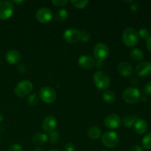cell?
<instances>
[{"instance_id": "obj_39", "label": "cell", "mask_w": 151, "mask_h": 151, "mask_svg": "<svg viewBox=\"0 0 151 151\" xmlns=\"http://www.w3.org/2000/svg\"><path fill=\"white\" fill-rule=\"evenodd\" d=\"M3 119H4V116H3L2 114L0 113V122H2Z\"/></svg>"}, {"instance_id": "obj_3", "label": "cell", "mask_w": 151, "mask_h": 151, "mask_svg": "<svg viewBox=\"0 0 151 151\" xmlns=\"http://www.w3.org/2000/svg\"><path fill=\"white\" fill-rule=\"evenodd\" d=\"M124 101L129 104H135L141 99V93L139 90L134 87L126 88L122 94Z\"/></svg>"}, {"instance_id": "obj_41", "label": "cell", "mask_w": 151, "mask_h": 151, "mask_svg": "<svg viewBox=\"0 0 151 151\" xmlns=\"http://www.w3.org/2000/svg\"><path fill=\"white\" fill-rule=\"evenodd\" d=\"M103 151H109V150H103Z\"/></svg>"}, {"instance_id": "obj_23", "label": "cell", "mask_w": 151, "mask_h": 151, "mask_svg": "<svg viewBox=\"0 0 151 151\" xmlns=\"http://www.w3.org/2000/svg\"><path fill=\"white\" fill-rule=\"evenodd\" d=\"M68 16H69V14H68L67 10H65V9H60V10H58L55 18L56 20L61 22V21L66 20L67 19Z\"/></svg>"}, {"instance_id": "obj_10", "label": "cell", "mask_w": 151, "mask_h": 151, "mask_svg": "<svg viewBox=\"0 0 151 151\" xmlns=\"http://www.w3.org/2000/svg\"><path fill=\"white\" fill-rule=\"evenodd\" d=\"M122 123L120 116L115 114L108 115L104 120L105 126L111 130H114L119 128Z\"/></svg>"}, {"instance_id": "obj_13", "label": "cell", "mask_w": 151, "mask_h": 151, "mask_svg": "<svg viewBox=\"0 0 151 151\" xmlns=\"http://www.w3.org/2000/svg\"><path fill=\"white\" fill-rule=\"evenodd\" d=\"M57 127V120L53 116H47L42 122V128L47 133H52Z\"/></svg>"}, {"instance_id": "obj_14", "label": "cell", "mask_w": 151, "mask_h": 151, "mask_svg": "<svg viewBox=\"0 0 151 151\" xmlns=\"http://www.w3.org/2000/svg\"><path fill=\"white\" fill-rule=\"evenodd\" d=\"M95 63L94 59L90 55H82L78 59V65L84 69H91Z\"/></svg>"}, {"instance_id": "obj_24", "label": "cell", "mask_w": 151, "mask_h": 151, "mask_svg": "<svg viewBox=\"0 0 151 151\" xmlns=\"http://www.w3.org/2000/svg\"><path fill=\"white\" fill-rule=\"evenodd\" d=\"M142 143L145 148L147 150H151V132L143 137Z\"/></svg>"}, {"instance_id": "obj_19", "label": "cell", "mask_w": 151, "mask_h": 151, "mask_svg": "<svg viewBox=\"0 0 151 151\" xmlns=\"http://www.w3.org/2000/svg\"><path fill=\"white\" fill-rule=\"evenodd\" d=\"M103 98L106 103L109 104L114 103L116 100V94L111 90H106L103 94Z\"/></svg>"}, {"instance_id": "obj_6", "label": "cell", "mask_w": 151, "mask_h": 151, "mask_svg": "<svg viewBox=\"0 0 151 151\" xmlns=\"http://www.w3.org/2000/svg\"><path fill=\"white\" fill-rule=\"evenodd\" d=\"M32 91V84L29 81H22L17 84L15 88V94L19 97H23L28 95Z\"/></svg>"}, {"instance_id": "obj_1", "label": "cell", "mask_w": 151, "mask_h": 151, "mask_svg": "<svg viewBox=\"0 0 151 151\" xmlns=\"http://www.w3.org/2000/svg\"><path fill=\"white\" fill-rule=\"evenodd\" d=\"M139 34L135 29L128 27L122 33V41L125 45L128 47H134L139 42Z\"/></svg>"}, {"instance_id": "obj_11", "label": "cell", "mask_w": 151, "mask_h": 151, "mask_svg": "<svg viewBox=\"0 0 151 151\" xmlns=\"http://www.w3.org/2000/svg\"><path fill=\"white\" fill-rule=\"evenodd\" d=\"M35 17L40 23L46 24L52 20V13L50 9L47 8V7H42L36 12Z\"/></svg>"}, {"instance_id": "obj_26", "label": "cell", "mask_w": 151, "mask_h": 151, "mask_svg": "<svg viewBox=\"0 0 151 151\" xmlns=\"http://www.w3.org/2000/svg\"><path fill=\"white\" fill-rule=\"evenodd\" d=\"M59 139H60V134L57 131H53L52 133H51L50 135V137L48 138V139L50 140V144L52 145H55L58 142Z\"/></svg>"}, {"instance_id": "obj_7", "label": "cell", "mask_w": 151, "mask_h": 151, "mask_svg": "<svg viewBox=\"0 0 151 151\" xmlns=\"http://www.w3.org/2000/svg\"><path fill=\"white\" fill-rule=\"evenodd\" d=\"M94 58L98 61H102L106 60L109 55V48L104 43H98L94 47L93 50Z\"/></svg>"}, {"instance_id": "obj_27", "label": "cell", "mask_w": 151, "mask_h": 151, "mask_svg": "<svg viewBox=\"0 0 151 151\" xmlns=\"http://www.w3.org/2000/svg\"><path fill=\"white\" fill-rule=\"evenodd\" d=\"M71 3L73 4V6L75 7H77V8H79V9H82V8H84V7L88 4V1H87V0H85V1L72 0V1H71Z\"/></svg>"}, {"instance_id": "obj_20", "label": "cell", "mask_w": 151, "mask_h": 151, "mask_svg": "<svg viewBox=\"0 0 151 151\" xmlns=\"http://www.w3.org/2000/svg\"><path fill=\"white\" fill-rule=\"evenodd\" d=\"M138 119L137 115H127L123 119V124L127 128H131Z\"/></svg>"}, {"instance_id": "obj_30", "label": "cell", "mask_w": 151, "mask_h": 151, "mask_svg": "<svg viewBox=\"0 0 151 151\" xmlns=\"http://www.w3.org/2000/svg\"><path fill=\"white\" fill-rule=\"evenodd\" d=\"M143 93L145 96L151 95V81L147 82L143 87Z\"/></svg>"}, {"instance_id": "obj_38", "label": "cell", "mask_w": 151, "mask_h": 151, "mask_svg": "<svg viewBox=\"0 0 151 151\" xmlns=\"http://www.w3.org/2000/svg\"><path fill=\"white\" fill-rule=\"evenodd\" d=\"M34 151H44V149L41 148V147H37L36 148H35V150H34Z\"/></svg>"}, {"instance_id": "obj_16", "label": "cell", "mask_w": 151, "mask_h": 151, "mask_svg": "<svg viewBox=\"0 0 151 151\" xmlns=\"http://www.w3.org/2000/svg\"><path fill=\"white\" fill-rule=\"evenodd\" d=\"M5 59L10 64H16L20 61L21 55L17 50H9L5 55Z\"/></svg>"}, {"instance_id": "obj_5", "label": "cell", "mask_w": 151, "mask_h": 151, "mask_svg": "<svg viewBox=\"0 0 151 151\" xmlns=\"http://www.w3.org/2000/svg\"><path fill=\"white\" fill-rule=\"evenodd\" d=\"M39 97L43 102L46 103H52L57 98L55 90L50 86H44L40 89Z\"/></svg>"}, {"instance_id": "obj_32", "label": "cell", "mask_w": 151, "mask_h": 151, "mask_svg": "<svg viewBox=\"0 0 151 151\" xmlns=\"http://www.w3.org/2000/svg\"><path fill=\"white\" fill-rule=\"evenodd\" d=\"M7 151H23V148H22V147L20 145L15 144L10 146Z\"/></svg>"}, {"instance_id": "obj_9", "label": "cell", "mask_w": 151, "mask_h": 151, "mask_svg": "<svg viewBox=\"0 0 151 151\" xmlns=\"http://www.w3.org/2000/svg\"><path fill=\"white\" fill-rule=\"evenodd\" d=\"M63 37L69 44H76L81 41V31L75 28H69L63 32Z\"/></svg>"}, {"instance_id": "obj_29", "label": "cell", "mask_w": 151, "mask_h": 151, "mask_svg": "<svg viewBox=\"0 0 151 151\" xmlns=\"http://www.w3.org/2000/svg\"><path fill=\"white\" fill-rule=\"evenodd\" d=\"M90 39H91V34L88 31L85 30V29L81 31V40L83 42H88Z\"/></svg>"}, {"instance_id": "obj_35", "label": "cell", "mask_w": 151, "mask_h": 151, "mask_svg": "<svg viewBox=\"0 0 151 151\" xmlns=\"http://www.w3.org/2000/svg\"><path fill=\"white\" fill-rule=\"evenodd\" d=\"M146 47H147V50L151 52V35L146 41Z\"/></svg>"}, {"instance_id": "obj_40", "label": "cell", "mask_w": 151, "mask_h": 151, "mask_svg": "<svg viewBox=\"0 0 151 151\" xmlns=\"http://www.w3.org/2000/svg\"><path fill=\"white\" fill-rule=\"evenodd\" d=\"M49 151H60L59 150H57V149H52V150H50Z\"/></svg>"}, {"instance_id": "obj_17", "label": "cell", "mask_w": 151, "mask_h": 151, "mask_svg": "<svg viewBox=\"0 0 151 151\" xmlns=\"http://www.w3.org/2000/svg\"><path fill=\"white\" fill-rule=\"evenodd\" d=\"M134 131H135L137 134L142 135V134H145V133L147 131V122H146L145 119L138 118L137 120L135 122V123H134Z\"/></svg>"}, {"instance_id": "obj_37", "label": "cell", "mask_w": 151, "mask_h": 151, "mask_svg": "<svg viewBox=\"0 0 151 151\" xmlns=\"http://www.w3.org/2000/svg\"><path fill=\"white\" fill-rule=\"evenodd\" d=\"M25 2V1H17V0H14V1H13V3H15V4H18V5H20V4H23V3H24Z\"/></svg>"}, {"instance_id": "obj_21", "label": "cell", "mask_w": 151, "mask_h": 151, "mask_svg": "<svg viewBox=\"0 0 151 151\" xmlns=\"http://www.w3.org/2000/svg\"><path fill=\"white\" fill-rule=\"evenodd\" d=\"M88 135L92 139H98L101 137V131L97 127H91L88 129Z\"/></svg>"}, {"instance_id": "obj_36", "label": "cell", "mask_w": 151, "mask_h": 151, "mask_svg": "<svg viewBox=\"0 0 151 151\" xmlns=\"http://www.w3.org/2000/svg\"><path fill=\"white\" fill-rule=\"evenodd\" d=\"M131 11L133 12H137L138 10V4H136V3H133L131 5Z\"/></svg>"}, {"instance_id": "obj_22", "label": "cell", "mask_w": 151, "mask_h": 151, "mask_svg": "<svg viewBox=\"0 0 151 151\" xmlns=\"http://www.w3.org/2000/svg\"><path fill=\"white\" fill-rule=\"evenodd\" d=\"M131 57L134 61H140L144 58V53L142 50L136 48L131 52Z\"/></svg>"}, {"instance_id": "obj_2", "label": "cell", "mask_w": 151, "mask_h": 151, "mask_svg": "<svg viewBox=\"0 0 151 151\" xmlns=\"http://www.w3.org/2000/svg\"><path fill=\"white\" fill-rule=\"evenodd\" d=\"M93 79L95 86L100 90H106L111 84L110 77L103 71H98L96 72Z\"/></svg>"}, {"instance_id": "obj_15", "label": "cell", "mask_w": 151, "mask_h": 151, "mask_svg": "<svg viewBox=\"0 0 151 151\" xmlns=\"http://www.w3.org/2000/svg\"><path fill=\"white\" fill-rule=\"evenodd\" d=\"M117 71L121 75L124 77H129L133 74L134 69L129 63L125 61L120 62L117 66Z\"/></svg>"}, {"instance_id": "obj_18", "label": "cell", "mask_w": 151, "mask_h": 151, "mask_svg": "<svg viewBox=\"0 0 151 151\" xmlns=\"http://www.w3.org/2000/svg\"><path fill=\"white\" fill-rule=\"evenodd\" d=\"M48 140V137L43 133H36L32 137V142L36 145H41L45 144Z\"/></svg>"}, {"instance_id": "obj_28", "label": "cell", "mask_w": 151, "mask_h": 151, "mask_svg": "<svg viewBox=\"0 0 151 151\" xmlns=\"http://www.w3.org/2000/svg\"><path fill=\"white\" fill-rule=\"evenodd\" d=\"M138 34H139V36L141 37L142 39H145V40H147L149 38V37L150 36V32H149L148 29H147V28L145 27L141 28V29H139V31Z\"/></svg>"}, {"instance_id": "obj_12", "label": "cell", "mask_w": 151, "mask_h": 151, "mask_svg": "<svg viewBox=\"0 0 151 151\" xmlns=\"http://www.w3.org/2000/svg\"><path fill=\"white\" fill-rule=\"evenodd\" d=\"M135 71L139 77L145 78L151 73V63L147 60L140 62L137 64Z\"/></svg>"}, {"instance_id": "obj_4", "label": "cell", "mask_w": 151, "mask_h": 151, "mask_svg": "<svg viewBox=\"0 0 151 151\" xmlns=\"http://www.w3.org/2000/svg\"><path fill=\"white\" fill-rule=\"evenodd\" d=\"M101 141L104 146L109 148H113L119 144V137L114 131H107L102 135Z\"/></svg>"}, {"instance_id": "obj_25", "label": "cell", "mask_w": 151, "mask_h": 151, "mask_svg": "<svg viewBox=\"0 0 151 151\" xmlns=\"http://www.w3.org/2000/svg\"><path fill=\"white\" fill-rule=\"evenodd\" d=\"M38 100H39V98H38V96L36 94H32L28 96L27 103L29 106H35L38 104Z\"/></svg>"}, {"instance_id": "obj_33", "label": "cell", "mask_w": 151, "mask_h": 151, "mask_svg": "<svg viewBox=\"0 0 151 151\" xmlns=\"http://www.w3.org/2000/svg\"><path fill=\"white\" fill-rule=\"evenodd\" d=\"M75 150H76V148H75V146L73 143H67L64 147L65 151H75Z\"/></svg>"}, {"instance_id": "obj_34", "label": "cell", "mask_w": 151, "mask_h": 151, "mask_svg": "<svg viewBox=\"0 0 151 151\" xmlns=\"http://www.w3.org/2000/svg\"><path fill=\"white\" fill-rule=\"evenodd\" d=\"M130 151H143V148L141 146L136 145L132 146V147H131Z\"/></svg>"}, {"instance_id": "obj_8", "label": "cell", "mask_w": 151, "mask_h": 151, "mask_svg": "<svg viewBox=\"0 0 151 151\" xmlns=\"http://www.w3.org/2000/svg\"><path fill=\"white\" fill-rule=\"evenodd\" d=\"M14 12L13 3L9 1H0V19L7 20L10 19Z\"/></svg>"}, {"instance_id": "obj_31", "label": "cell", "mask_w": 151, "mask_h": 151, "mask_svg": "<svg viewBox=\"0 0 151 151\" xmlns=\"http://www.w3.org/2000/svg\"><path fill=\"white\" fill-rule=\"evenodd\" d=\"M69 2V1L67 0H52V3L54 4L55 6H57V7H62V6H64L65 4H66Z\"/></svg>"}]
</instances>
